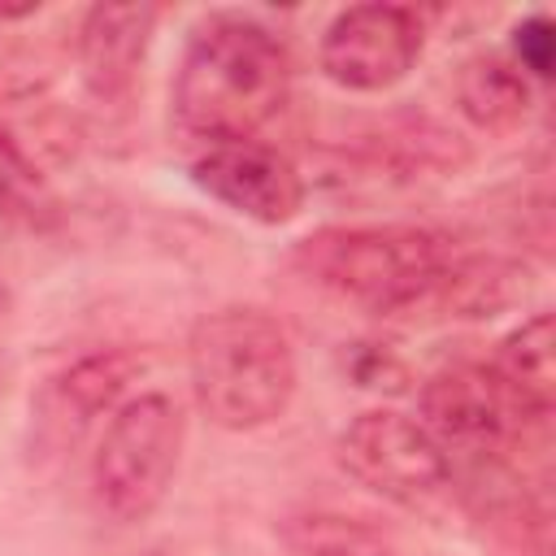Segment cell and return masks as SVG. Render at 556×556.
<instances>
[{"mask_svg":"<svg viewBox=\"0 0 556 556\" xmlns=\"http://www.w3.org/2000/svg\"><path fill=\"white\" fill-rule=\"evenodd\" d=\"M291 91V56L274 30L252 17H208L178 65L174 117L191 139H252Z\"/></svg>","mask_w":556,"mask_h":556,"instance_id":"1","label":"cell"},{"mask_svg":"<svg viewBox=\"0 0 556 556\" xmlns=\"http://www.w3.org/2000/svg\"><path fill=\"white\" fill-rule=\"evenodd\" d=\"M191 391L222 430H261L295 395V352L287 330L261 308H217L191 326Z\"/></svg>","mask_w":556,"mask_h":556,"instance_id":"2","label":"cell"},{"mask_svg":"<svg viewBox=\"0 0 556 556\" xmlns=\"http://www.w3.org/2000/svg\"><path fill=\"white\" fill-rule=\"evenodd\" d=\"M452 261V243L421 226H326L295 243V265L313 282L382 317L434 308Z\"/></svg>","mask_w":556,"mask_h":556,"instance_id":"3","label":"cell"},{"mask_svg":"<svg viewBox=\"0 0 556 556\" xmlns=\"http://www.w3.org/2000/svg\"><path fill=\"white\" fill-rule=\"evenodd\" d=\"M178 452L182 413L169 395H139L122 404L91 460V486L100 508L113 521H143L165 500Z\"/></svg>","mask_w":556,"mask_h":556,"instance_id":"4","label":"cell"},{"mask_svg":"<svg viewBox=\"0 0 556 556\" xmlns=\"http://www.w3.org/2000/svg\"><path fill=\"white\" fill-rule=\"evenodd\" d=\"M339 465L361 486L404 508L439 500L452 482V460L430 430L391 408H369L348 421L339 434Z\"/></svg>","mask_w":556,"mask_h":556,"instance_id":"5","label":"cell"},{"mask_svg":"<svg viewBox=\"0 0 556 556\" xmlns=\"http://www.w3.org/2000/svg\"><path fill=\"white\" fill-rule=\"evenodd\" d=\"M530 421L543 417L530 404H521L491 365L460 361L430 374L421 387V426L443 452L495 456Z\"/></svg>","mask_w":556,"mask_h":556,"instance_id":"6","label":"cell"},{"mask_svg":"<svg viewBox=\"0 0 556 556\" xmlns=\"http://www.w3.org/2000/svg\"><path fill=\"white\" fill-rule=\"evenodd\" d=\"M426 30L413 9L352 4L321 35V70L348 91H387L417 65Z\"/></svg>","mask_w":556,"mask_h":556,"instance_id":"7","label":"cell"},{"mask_svg":"<svg viewBox=\"0 0 556 556\" xmlns=\"http://www.w3.org/2000/svg\"><path fill=\"white\" fill-rule=\"evenodd\" d=\"M191 178L217 204H226V208H235L261 226H282L304 204L300 169L278 148L256 143V139L204 148L191 165Z\"/></svg>","mask_w":556,"mask_h":556,"instance_id":"8","label":"cell"},{"mask_svg":"<svg viewBox=\"0 0 556 556\" xmlns=\"http://www.w3.org/2000/svg\"><path fill=\"white\" fill-rule=\"evenodd\" d=\"M156 26L152 4H96L83 17L78 35V61H83V83L100 104H122L135 91L139 61L148 52Z\"/></svg>","mask_w":556,"mask_h":556,"instance_id":"9","label":"cell"},{"mask_svg":"<svg viewBox=\"0 0 556 556\" xmlns=\"http://www.w3.org/2000/svg\"><path fill=\"white\" fill-rule=\"evenodd\" d=\"M456 109L486 135H508L530 113V83L526 74L495 52H478L456 70Z\"/></svg>","mask_w":556,"mask_h":556,"instance_id":"10","label":"cell"},{"mask_svg":"<svg viewBox=\"0 0 556 556\" xmlns=\"http://www.w3.org/2000/svg\"><path fill=\"white\" fill-rule=\"evenodd\" d=\"M491 369L508 382V391L530 404L539 417L552 413L556 404V321L552 313H534L517 330L500 339V352Z\"/></svg>","mask_w":556,"mask_h":556,"instance_id":"11","label":"cell"},{"mask_svg":"<svg viewBox=\"0 0 556 556\" xmlns=\"http://www.w3.org/2000/svg\"><path fill=\"white\" fill-rule=\"evenodd\" d=\"M530 274L500 256H456L439 282L434 313L447 317H491L526 295Z\"/></svg>","mask_w":556,"mask_h":556,"instance_id":"12","label":"cell"},{"mask_svg":"<svg viewBox=\"0 0 556 556\" xmlns=\"http://www.w3.org/2000/svg\"><path fill=\"white\" fill-rule=\"evenodd\" d=\"M287 543L295 556H395L378 530L334 517V513H308V517L291 521Z\"/></svg>","mask_w":556,"mask_h":556,"instance_id":"13","label":"cell"},{"mask_svg":"<svg viewBox=\"0 0 556 556\" xmlns=\"http://www.w3.org/2000/svg\"><path fill=\"white\" fill-rule=\"evenodd\" d=\"M130 369H135V361H130L126 352L87 356V361H78V365L61 378V395H65L83 417H91V413H100L104 404H113V395L130 382Z\"/></svg>","mask_w":556,"mask_h":556,"instance_id":"14","label":"cell"},{"mask_svg":"<svg viewBox=\"0 0 556 556\" xmlns=\"http://www.w3.org/2000/svg\"><path fill=\"white\" fill-rule=\"evenodd\" d=\"M43 204H48V191H43L39 169L0 130V217H35Z\"/></svg>","mask_w":556,"mask_h":556,"instance_id":"15","label":"cell"},{"mask_svg":"<svg viewBox=\"0 0 556 556\" xmlns=\"http://www.w3.org/2000/svg\"><path fill=\"white\" fill-rule=\"evenodd\" d=\"M513 52H517V61H513L517 70H530V74L547 78L552 74V56H556V30H552V22L543 13L526 17L513 30Z\"/></svg>","mask_w":556,"mask_h":556,"instance_id":"16","label":"cell"},{"mask_svg":"<svg viewBox=\"0 0 556 556\" xmlns=\"http://www.w3.org/2000/svg\"><path fill=\"white\" fill-rule=\"evenodd\" d=\"M356 356H361V361H352V374H356V382H361V387L404 391V382H408L404 361H395L391 352H378L374 343H356Z\"/></svg>","mask_w":556,"mask_h":556,"instance_id":"17","label":"cell"},{"mask_svg":"<svg viewBox=\"0 0 556 556\" xmlns=\"http://www.w3.org/2000/svg\"><path fill=\"white\" fill-rule=\"evenodd\" d=\"M143 556H169V552H143Z\"/></svg>","mask_w":556,"mask_h":556,"instance_id":"18","label":"cell"}]
</instances>
